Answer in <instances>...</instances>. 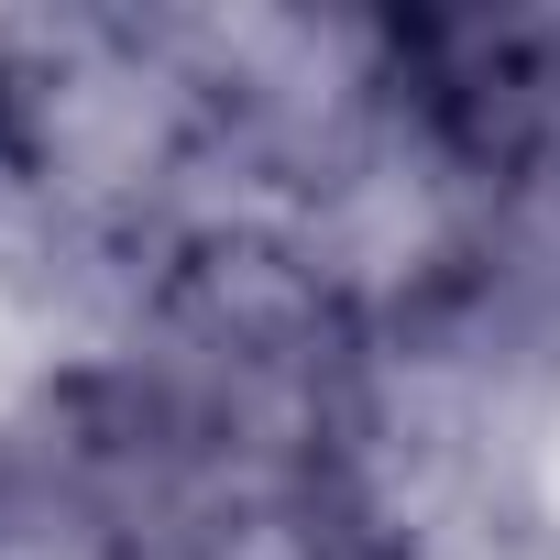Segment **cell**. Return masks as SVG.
Wrapping results in <instances>:
<instances>
[]
</instances>
